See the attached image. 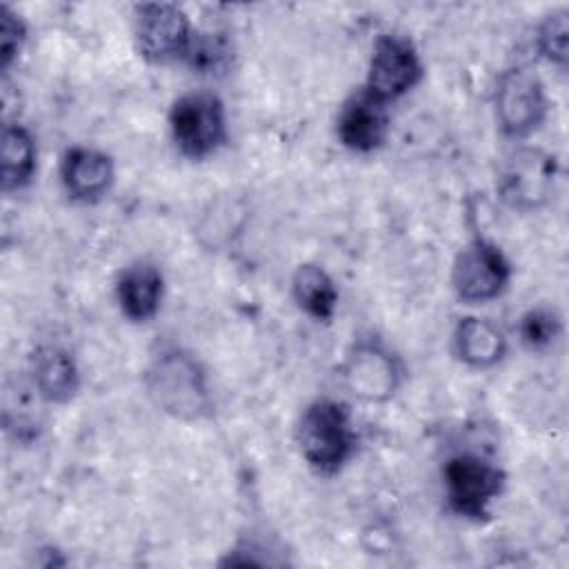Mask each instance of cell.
<instances>
[{
	"instance_id": "cell-1",
	"label": "cell",
	"mask_w": 569,
	"mask_h": 569,
	"mask_svg": "<svg viewBox=\"0 0 569 569\" xmlns=\"http://www.w3.org/2000/svg\"><path fill=\"white\" fill-rule=\"evenodd\" d=\"M144 389L151 402L176 420H202L213 409L204 367L180 347H164L151 358L144 369Z\"/></svg>"
},
{
	"instance_id": "cell-2",
	"label": "cell",
	"mask_w": 569,
	"mask_h": 569,
	"mask_svg": "<svg viewBox=\"0 0 569 569\" xmlns=\"http://www.w3.org/2000/svg\"><path fill=\"white\" fill-rule=\"evenodd\" d=\"M296 440L300 456L322 476L338 473L351 460L358 442L349 409L331 398H320L305 407Z\"/></svg>"
},
{
	"instance_id": "cell-3",
	"label": "cell",
	"mask_w": 569,
	"mask_h": 569,
	"mask_svg": "<svg viewBox=\"0 0 569 569\" xmlns=\"http://www.w3.org/2000/svg\"><path fill=\"white\" fill-rule=\"evenodd\" d=\"M560 162L540 147H518L500 164L496 189L500 200L518 211L545 207L556 191Z\"/></svg>"
},
{
	"instance_id": "cell-4",
	"label": "cell",
	"mask_w": 569,
	"mask_h": 569,
	"mask_svg": "<svg viewBox=\"0 0 569 569\" xmlns=\"http://www.w3.org/2000/svg\"><path fill=\"white\" fill-rule=\"evenodd\" d=\"M169 129L182 156L191 160L209 158L227 142L224 104L209 91L184 93L169 111Z\"/></svg>"
},
{
	"instance_id": "cell-5",
	"label": "cell",
	"mask_w": 569,
	"mask_h": 569,
	"mask_svg": "<svg viewBox=\"0 0 569 569\" xmlns=\"http://www.w3.org/2000/svg\"><path fill=\"white\" fill-rule=\"evenodd\" d=\"M398 356L376 338L356 340L340 365L345 389L362 402H387L402 385Z\"/></svg>"
},
{
	"instance_id": "cell-6",
	"label": "cell",
	"mask_w": 569,
	"mask_h": 569,
	"mask_svg": "<svg viewBox=\"0 0 569 569\" xmlns=\"http://www.w3.org/2000/svg\"><path fill=\"white\" fill-rule=\"evenodd\" d=\"M502 487V469L478 453H458L445 465V493L449 507L462 518L485 520Z\"/></svg>"
},
{
	"instance_id": "cell-7",
	"label": "cell",
	"mask_w": 569,
	"mask_h": 569,
	"mask_svg": "<svg viewBox=\"0 0 569 569\" xmlns=\"http://www.w3.org/2000/svg\"><path fill=\"white\" fill-rule=\"evenodd\" d=\"M493 107L500 131L520 140L547 120L549 98L542 80L533 71L516 67L498 78Z\"/></svg>"
},
{
	"instance_id": "cell-8",
	"label": "cell",
	"mask_w": 569,
	"mask_h": 569,
	"mask_svg": "<svg viewBox=\"0 0 569 569\" xmlns=\"http://www.w3.org/2000/svg\"><path fill=\"white\" fill-rule=\"evenodd\" d=\"M196 31L187 13L167 2L140 4L133 20V40L138 53L151 64L184 60Z\"/></svg>"
},
{
	"instance_id": "cell-9",
	"label": "cell",
	"mask_w": 569,
	"mask_h": 569,
	"mask_svg": "<svg viewBox=\"0 0 569 569\" xmlns=\"http://www.w3.org/2000/svg\"><path fill=\"white\" fill-rule=\"evenodd\" d=\"M422 78V60L409 38L385 33L376 40L365 91L380 102L396 100L411 91Z\"/></svg>"
},
{
	"instance_id": "cell-10",
	"label": "cell",
	"mask_w": 569,
	"mask_h": 569,
	"mask_svg": "<svg viewBox=\"0 0 569 569\" xmlns=\"http://www.w3.org/2000/svg\"><path fill=\"white\" fill-rule=\"evenodd\" d=\"M511 280V264L498 244L476 238L456 258L451 284L465 302H489L498 298Z\"/></svg>"
},
{
	"instance_id": "cell-11",
	"label": "cell",
	"mask_w": 569,
	"mask_h": 569,
	"mask_svg": "<svg viewBox=\"0 0 569 569\" xmlns=\"http://www.w3.org/2000/svg\"><path fill=\"white\" fill-rule=\"evenodd\" d=\"M338 138L356 153H371L380 149L389 133L387 104L369 96L365 89L353 93L338 113Z\"/></svg>"
},
{
	"instance_id": "cell-12",
	"label": "cell",
	"mask_w": 569,
	"mask_h": 569,
	"mask_svg": "<svg viewBox=\"0 0 569 569\" xmlns=\"http://www.w3.org/2000/svg\"><path fill=\"white\" fill-rule=\"evenodd\" d=\"M116 178L107 153L87 147H73L64 153L60 180L67 196L76 202H96L111 189Z\"/></svg>"
},
{
	"instance_id": "cell-13",
	"label": "cell",
	"mask_w": 569,
	"mask_h": 569,
	"mask_svg": "<svg viewBox=\"0 0 569 569\" xmlns=\"http://www.w3.org/2000/svg\"><path fill=\"white\" fill-rule=\"evenodd\" d=\"M33 389L47 402H67L76 396L80 373L73 356L60 345H40L31 356Z\"/></svg>"
},
{
	"instance_id": "cell-14",
	"label": "cell",
	"mask_w": 569,
	"mask_h": 569,
	"mask_svg": "<svg viewBox=\"0 0 569 569\" xmlns=\"http://www.w3.org/2000/svg\"><path fill=\"white\" fill-rule=\"evenodd\" d=\"M162 273L151 262H136L122 269L116 282V298L122 313L133 322L151 320L162 302Z\"/></svg>"
},
{
	"instance_id": "cell-15",
	"label": "cell",
	"mask_w": 569,
	"mask_h": 569,
	"mask_svg": "<svg viewBox=\"0 0 569 569\" xmlns=\"http://www.w3.org/2000/svg\"><path fill=\"white\" fill-rule=\"evenodd\" d=\"M453 351L471 369H489L507 353L505 333L487 318H462L453 329Z\"/></svg>"
},
{
	"instance_id": "cell-16",
	"label": "cell",
	"mask_w": 569,
	"mask_h": 569,
	"mask_svg": "<svg viewBox=\"0 0 569 569\" xmlns=\"http://www.w3.org/2000/svg\"><path fill=\"white\" fill-rule=\"evenodd\" d=\"M291 293L296 305L313 320H331L338 307V289L333 278L320 267L305 262L291 278Z\"/></svg>"
},
{
	"instance_id": "cell-17",
	"label": "cell",
	"mask_w": 569,
	"mask_h": 569,
	"mask_svg": "<svg viewBox=\"0 0 569 569\" xmlns=\"http://www.w3.org/2000/svg\"><path fill=\"white\" fill-rule=\"evenodd\" d=\"M36 171V144L22 124L2 129V189L16 191L31 182Z\"/></svg>"
},
{
	"instance_id": "cell-18",
	"label": "cell",
	"mask_w": 569,
	"mask_h": 569,
	"mask_svg": "<svg viewBox=\"0 0 569 569\" xmlns=\"http://www.w3.org/2000/svg\"><path fill=\"white\" fill-rule=\"evenodd\" d=\"M536 49L538 53L565 69L567 67V49H569V13L567 9H558V11H551L540 24H538V31H536Z\"/></svg>"
},
{
	"instance_id": "cell-19",
	"label": "cell",
	"mask_w": 569,
	"mask_h": 569,
	"mask_svg": "<svg viewBox=\"0 0 569 569\" xmlns=\"http://www.w3.org/2000/svg\"><path fill=\"white\" fill-rule=\"evenodd\" d=\"M518 333H520V342L527 349L542 351L551 347L562 333V320L549 307H533L520 318Z\"/></svg>"
},
{
	"instance_id": "cell-20",
	"label": "cell",
	"mask_w": 569,
	"mask_h": 569,
	"mask_svg": "<svg viewBox=\"0 0 569 569\" xmlns=\"http://www.w3.org/2000/svg\"><path fill=\"white\" fill-rule=\"evenodd\" d=\"M27 38V29L22 20L11 13L9 9L0 11V64L2 69H9V64L20 53Z\"/></svg>"
}]
</instances>
